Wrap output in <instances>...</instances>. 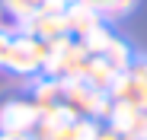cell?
I'll use <instances>...</instances> for the list:
<instances>
[{
  "label": "cell",
  "mask_w": 147,
  "mask_h": 140,
  "mask_svg": "<svg viewBox=\"0 0 147 140\" xmlns=\"http://www.w3.org/2000/svg\"><path fill=\"white\" fill-rule=\"evenodd\" d=\"M86 48L77 38H58V41H48V57H45V77H55V80H80L83 73V64H86Z\"/></svg>",
  "instance_id": "1"
},
{
  "label": "cell",
  "mask_w": 147,
  "mask_h": 140,
  "mask_svg": "<svg viewBox=\"0 0 147 140\" xmlns=\"http://www.w3.org/2000/svg\"><path fill=\"white\" fill-rule=\"evenodd\" d=\"M38 121H42V111L35 108L32 99H26V96H10V99L0 102V134H3V137L32 140Z\"/></svg>",
  "instance_id": "2"
},
{
  "label": "cell",
  "mask_w": 147,
  "mask_h": 140,
  "mask_svg": "<svg viewBox=\"0 0 147 140\" xmlns=\"http://www.w3.org/2000/svg\"><path fill=\"white\" fill-rule=\"evenodd\" d=\"M64 105L77 115V118H90V121H106L109 115V92H99L80 80H67L64 83Z\"/></svg>",
  "instance_id": "3"
},
{
  "label": "cell",
  "mask_w": 147,
  "mask_h": 140,
  "mask_svg": "<svg viewBox=\"0 0 147 140\" xmlns=\"http://www.w3.org/2000/svg\"><path fill=\"white\" fill-rule=\"evenodd\" d=\"M45 57H48V41L19 32V35H13V45H10L7 70H13L19 77H35L45 70Z\"/></svg>",
  "instance_id": "4"
},
{
  "label": "cell",
  "mask_w": 147,
  "mask_h": 140,
  "mask_svg": "<svg viewBox=\"0 0 147 140\" xmlns=\"http://www.w3.org/2000/svg\"><path fill=\"white\" fill-rule=\"evenodd\" d=\"M106 127H112L121 137L144 140L147 137V111L144 108H134V105H125V102H112L109 105V115H106Z\"/></svg>",
  "instance_id": "5"
},
{
  "label": "cell",
  "mask_w": 147,
  "mask_h": 140,
  "mask_svg": "<svg viewBox=\"0 0 147 140\" xmlns=\"http://www.w3.org/2000/svg\"><path fill=\"white\" fill-rule=\"evenodd\" d=\"M109 99L147 111V83L128 67V70H121V73L115 77V83H112V89H109Z\"/></svg>",
  "instance_id": "6"
},
{
  "label": "cell",
  "mask_w": 147,
  "mask_h": 140,
  "mask_svg": "<svg viewBox=\"0 0 147 140\" xmlns=\"http://www.w3.org/2000/svg\"><path fill=\"white\" fill-rule=\"evenodd\" d=\"M35 108L45 115V111H55L58 105H64V80H55V77H45L38 73L35 83H32V96Z\"/></svg>",
  "instance_id": "7"
},
{
  "label": "cell",
  "mask_w": 147,
  "mask_h": 140,
  "mask_svg": "<svg viewBox=\"0 0 147 140\" xmlns=\"http://www.w3.org/2000/svg\"><path fill=\"white\" fill-rule=\"evenodd\" d=\"M19 32L26 35H35L42 41H58V38H67V19L64 16H32L26 22H19Z\"/></svg>",
  "instance_id": "8"
},
{
  "label": "cell",
  "mask_w": 147,
  "mask_h": 140,
  "mask_svg": "<svg viewBox=\"0 0 147 140\" xmlns=\"http://www.w3.org/2000/svg\"><path fill=\"white\" fill-rule=\"evenodd\" d=\"M64 19H67V32H70V38H86L96 26H102V19L96 16L93 10H86V7H80V3H74L70 0V7H67V13H64Z\"/></svg>",
  "instance_id": "9"
},
{
  "label": "cell",
  "mask_w": 147,
  "mask_h": 140,
  "mask_svg": "<svg viewBox=\"0 0 147 140\" xmlns=\"http://www.w3.org/2000/svg\"><path fill=\"white\" fill-rule=\"evenodd\" d=\"M115 70L102 61V57H86V64H83V73H80V83H86V86H93V89H99V92H109L112 89V83H115Z\"/></svg>",
  "instance_id": "10"
},
{
  "label": "cell",
  "mask_w": 147,
  "mask_h": 140,
  "mask_svg": "<svg viewBox=\"0 0 147 140\" xmlns=\"http://www.w3.org/2000/svg\"><path fill=\"white\" fill-rule=\"evenodd\" d=\"M74 3L93 10L102 22H112V19H125V16L138 7V0H74Z\"/></svg>",
  "instance_id": "11"
},
{
  "label": "cell",
  "mask_w": 147,
  "mask_h": 140,
  "mask_svg": "<svg viewBox=\"0 0 147 140\" xmlns=\"http://www.w3.org/2000/svg\"><path fill=\"white\" fill-rule=\"evenodd\" d=\"M112 70H115V73H121V70H128L131 67V61H134V54H131V48H128V45L125 41H121L118 35H112V41H109V48L99 54Z\"/></svg>",
  "instance_id": "12"
},
{
  "label": "cell",
  "mask_w": 147,
  "mask_h": 140,
  "mask_svg": "<svg viewBox=\"0 0 147 140\" xmlns=\"http://www.w3.org/2000/svg\"><path fill=\"white\" fill-rule=\"evenodd\" d=\"M0 3H3V10H7L16 22H26V19H32V16L42 10L45 0H0Z\"/></svg>",
  "instance_id": "13"
},
{
  "label": "cell",
  "mask_w": 147,
  "mask_h": 140,
  "mask_svg": "<svg viewBox=\"0 0 147 140\" xmlns=\"http://www.w3.org/2000/svg\"><path fill=\"white\" fill-rule=\"evenodd\" d=\"M67 7H70V0H45L42 10H38L35 16H64Z\"/></svg>",
  "instance_id": "14"
},
{
  "label": "cell",
  "mask_w": 147,
  "mask_h": 140,
  "mask_svg": "<svg viewBox=\"0 0 147 140\" xmlns=\"http://www.w3.org/2000/svg\"><path fill=\"white\" fill-rule=\"evenodd\" d=\"M10 45H13V32L0 29V67H7V57H10Z\"/></svg>",
  "instance_id": "15"
},
{
  "label": "cell",
  "mask_w": 147,
  "mask_h": 140,
  "mask_svg": "<svg viewBox=\"0 0 147 140\" xmlns=\"http://www.w3.org/2000/svg\"><path fill=\"white\" fill-rule=\"evenodd\" d=\"M131 70H134V73L147 83V57H134V61H131Z\"/></svg>",
  "instance_id": "16"
},
{
  "label": "cell",
  "mask_w": 147,
  "mask_h": 140,
  "mask_svg": "<svg viewBox=\"0 0 147 140\" xmlns=\"http://www.w3.org/2000/svg\"><path fill=\"white\" fill-rule=\"evenodd\" d=\"M96 140H118V134H115L112 127H106V124H99V131H96Z\"/></svg>",
  "instance_id": "17"
},
{
  "label": "cell",
  "mask_w": 147,
  "mask_h": 140,
  "mask_svg": "<svg viewBox=\"0 0 147 140\" xmlns=\"http://www.w3.org/2000/svg\"><path fill=\"white\" fill-rule=\"evenodd\" d=\"M0 140H22V137H3V134H0Z\"/></svg>",
  "instance_id": "18"
},
{
  "label": "cell",
  "mask_w": 147,
  "mask_h": 140,
  "mask_svg": "<svg viewBox=\"0 0 147 140\" xmlns=\"http://www.w3.org/2000/svg\"><path fill=\"white\" fill-rule=\"evenodd\" d=\"M144 140H147V137H144Z\"/></svg>",
  "instance_id": "19"
}]
</instances>
